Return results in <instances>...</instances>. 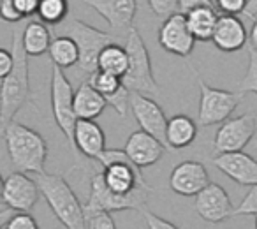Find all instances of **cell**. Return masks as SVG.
Masks as SVG:
<instances>
[{"mask_svg":"<svg viewBox=\"0 0 257 229\" xmlns=\"http://www.w3.org/2000/svg\"><path fill=\"white\" fill-rule=\"evenodd\" d=\"M199 113H197V124L203 127H210L215 124H224L231 119V114L238 107L243 95L238 92L213 88L199 79Z\"/></svg>","mask_w":257,"mask_h":229,"instance_id":"cell-8","label":"cell"},{"mask_svg":"<svg viewBox=\"0 0 257 229\" xmlns=\"http://www.w3.org/2000/svg\"><path fill=\"white\" fill-rule=\"evenodd\" d=\"M243 16H245L248 22H255L257 20V0H246V4H245V9H243L241 13Z\"/></svg>","mask_w":257,"mask_h":229,"instance_id":"cell-39","label":"cell"},{"mask_svg":"<svg viewBox=\"0 0 257 229\" xmlns=\"http://www.w3.org/2000/svg\"><path fill=\"white\" fill-rule=\"evenodd\" d=\"M23 29L25 27H13V71L8 78L0 83V117H2V129L15 122V117L23 104L30 100V81H29V55L23 50Z\"/></svg>","mask_w":257,"mask_h":229,"instance_id":"cell-1","label":"cell"},{"mask_svg":"<svg viewBox=\"0 0 257 229\" xmlns=\"http://www.w3.org/2000/svg\"><path fill=\"white\" fill-rule=\"evenodd\" d=\"M125 155L131 159L133 164H136L140 169L154 166L159 159L164 154V145L154 136L143 133V131H136L128 136L127 143L123 148Z\"/></svg>","mask_w":257,"mask_h":229,"instance_id":"cell-17","label":"cell"},{"mask_svg":"<svg viewBox=\"0 0 257 229\" xmlns=\"http://www.w3.org/2000/svg\"><path fill=\"white\" fill-rule=\"evenodd\" d=\"M125 51L128 55V69L121 78L123 86L131 93H141V95H159L161 86L155 81L154 71H152L150 53L147 50L141 34L134 27L127 30L125 37Z\"/></svg>","mask_w":257,"mask_h":229,"instance_id":"cell-4","label":"cell"},{"mask_svg":"<svg viewBox=\"0 0 257 229\" xmlns=\"http://www.w3.org/2000/svg\"><path fill=\"white\" fill-rule=\"evenodd\" d=\"M48 53H50V58L55 67H60L62 71H64V69L74 67L79 62V51H78L76 43L64 36L55 37Z\"/></svg>","mask_w":257,"mask_h":229,"instance_id":"cell-26","label":"cell"},{"mask_svg":"<svg viewBox=\"0 0 257 229\" xmlns=\"http://www.w3.org/2000/svg\"><path fill=\"white\" fill-rule=\"evenodd\" d=\"M239 215H255L257 217V185L250 187V190L243 197V201L234 208L232 217H239Z\"/></svg>","mask_w":257,"mask_h":229,"instance_id":"cell-31","label":"cell"},{"mask_svg":"<svg viewBox=\"0 0 257 229\" xmlns=\"http://www.w3.org/2000/svg\"><path fill=\"white\" fill-rule=\"evenodd\" d=\"M159 44L162 46V50L176 57H189L192 53L196 39L187 25L185 15L178 13L162 22L161 30H159Z\"/></svg>","mask_w":257,"mask_h":229,"instance_id":"cell-14","label":"cell"},{"mask_svg":"<svg viewBox=\"0 0 257 229\" xmlns=\"http://www.w3.org/2000/svg\"><path fill=\"white\" fill-rule=\"evenodd\" d=\"M2 131L4 129H2V117H0V133H2Z\"/></svg>","mask_w":257,"mask_h":229,"instance_id":"cell-44","label":"cell"},{"mask_svg":"<svg viewBox=\"0 0 257 229\" xmlns=\"http://www.w3.org/2000/svg\"><path fill=\"white\" fill-rule=\"evenodd\" d=\"M39 185L25 173H11L4 182L2 201L18 213H29L39 199Z\"/></svg>","mask_w":257,"mask_h":229,"instance_id":"cell-12","label":"cell"},{"mask_svg":"<svg viewBox=\"0 0 257 229\" xmlns=\"http://www.w3.org/2000/svg\"><path fill=\"white\" fill-rule=\"evenodd\" d=\"M248 41H250V48L257 51V20L252 23V30H250V37H248Z\"/></svg>","mask_w":257,"mask_h":229,"instance_id":"cell-41","label":"cell"},{"mask_svg":"<svg viewBox=\"0 0 257 229\" xmlns=\"http://www.w3.org/2000/svg\"><path fill=\"white\" fill-rule=\"evenodd\" d=\"M99 162L104 166L102 180L104 185L114 194H131L138 187L147 185L141 169L131 162L123 150L118 148H106L100 155Z\"/></svg>","mask_w":257,"mask_h":229,"instance_id":"cell-7","label":"cell"},{"mask_svg":"<svg viewBox=\"0 0 257 229\" xmlns=\"http://www.w3.org/2000/svg\"><path fill=\"white\" fill-rule=\"evenodd\" d=\"M86 6L97 11L107 22V25L116 30L131 29L138 11L136 0H86Z\"/></svg>","mask_w":257,"mask_h":229,"instance_id":"cell-18","label":"cell"},{"mask_svg":"<svg viewBox=\"0 0 257 229\" xmlns=\"http://www.w3.org/2000/svg\"><path fill=\"white\" fill-rule=\"evenodd\" d=\"M57 34L69 37V39H72L76 43L79 51V62L76 67L83 74H88V78L93 72H97V60H99L100 51L106 46H109V44H113L114 39L109 32L99 30L76 18L65 20L64 23H60L57 27Z\"/></svg>","mask_w":257,"mask_h":229,"instance_id":"cell-5","label":"cell"},{"mask_svg":"<svg viewBox=\"0 0 257 229\" xmlns=\"http://www.w3.org/2000/svg\"><path fill=\"white\" fill-rule=\"evenodd\" d=\"M51 111L58 129L69 143H72L74 127L78 124V117L74 113V90L65 72L55 65L51 69Z\"/></svg>","mask_w":257,"mask_h":229,"instance_id":"cell-9","label":"cell"},{"mask_svg":"<svg viewBox=\"0 0 257 229\" xmlns=\"http://www.w3.org/2000/svg\"><path fill=\"white\" fill-rule=\"evenodd\" d=\"M0 4H2V2H0Z\"/></svg>","mask_w":257,"mask_h":229,"instance_id":"cell-46","label":"cell"},{"mask_svg":"<svg viewBox=\"0 0 257 229\" xmlns=\"http://www.w3.org/2000/svg\"><path fill=\"white\" fill-rule=\"evenodd\" d=\"M128 109L133 111L134 119L141 131L155 140H159L166 147V127H168V119H166L164 109L155 102L154 99L141 93H131L128 99Z\"/></svg>","mask_w":257,"mask_h":229,"instance_id":"cell-11","label":"cell"},{"mask_svg":"<svg viewBox=\"0 0 257 229\" xmlns=\"http://www.w3.org/2000/svg\"><path fill=\"white\" fill-rule=\"evenodd\" d=\"M127 69H128V55L123 46L113 43L100 51L99 60H97V71L116 76V78H123Z\"/></svg>","mask_w":257,"mask_h":229,"instance_id":"cell-25","label":"cell"},{"mask_svg":"<svg viewBox=\"0 0 257 229\" xmlns=\"http://www.w3.org/2000/svg\"><path fill=\"white\" fill-rule=\"evenodd\" d=\"M13 65H15L13 53L4 50V48H0V81H4L8 78V74L13 71Z\"/></svg>","mask_w":257,"mask_h":229,"instance_id":"cell-37","label":"cell"},{"mask_svg":"<svg viewBox=\"0 0 257 229\" xmlns=\"http://www.w3.org/2000/svg\"><path fill=\"white\" fill-rule=\"evenodd\" d=\"M86 81L104 97V99H111L113 95H116L121 88H123V83H121V78H116V76L106 74V72H93Z\"/></svg>","mask_w":257,"mask_h":229,"instance_id":"cell-28","label":"cell"},{"mask_svg":"<svg viewBox=\"0 0 257 229\" xmlns=\"http://www.w3.org/2000/svg\"><path fill=\"white\" fill-rule=\"evenodd\" d=\"M0 18L8 23H20L23 20V16L18 13L15 6V0H2L0 4Z\"/></svg>","mask_w":257,"mask_h":229,"instance_id":"cell-35","label":"cell"},{"mask_svg":"<svg viewBox=\"0 0 257 229\" xmlns=\"http://www.w3.org/2000/svg\"><path fill=\"white\" fill-rule=\"evenodd\" d=\"M255 229H257V217H255Z\"/></svg>","mask_w":257,"mask_h":229,"instance_id":"cell-45","label":"cell"},{"mask_svg":"<svg viewBox=\"0 0 257 229\" xmlns=\"http://www.w3.org/2000/svg\"><path fill=\"white\" fill-rule=\"evenodd\" d=\"M72 145L81 152L85 157L99 161L100 155L106 152V136L97 122L78 120L74 127Z\"/></svg>","mask_w":257,"mask_h":229,"instance_id":"cell-20","label":"cell"},{"mask_svg":"<svg viewBox=\"0 0 257 229\" xmlns=\"http://www.w3.org/2000/svg\"><path fill=\"white\" fill-rule=\"evenodd\" d=\"M106 106V99L88 81H83L74 90V113L78 117V120L95 122V119L102 114Z\"/></svg>","mask_w":257,"mask_h":229,"instance_id":"cell-22","label":"cell"},{"mask_svg":"<svg viewBox=\"0 0 257 229\" xmlns=\"http://www.w3.org/2000/svg\"><path fill=\"white\" fill-rule=\"evenodd\" d=\"M194 208L203 220L211 222V224H220L234 215V206H232L229 194L225 192L224 187L213 182L203 192L197 194Z\"/></svg>","mask_w":257,"mask_h":229,"instance_id":"cell-13","label":"cell"},{"mask_svg":"<svg viewBox=\"0 0 257 229\" xmlns=\"http://www.w3.org/2000/svg\"><path fill=\"white\" fill-rule=\"evenodd\" d=\"M238 93H255L257 95V51L248 46V67H246L245 78L239 81Z\"/></svg>","mask_w":257,"mask_h":229,"instance_id":"cell-29","label":"cell"},{"mask_svg":"<svg viewBox=\"0 0 257 229\" xmlns=\"http://www.w3.org/2000/svg\"><path fill=\"white\" fill-rule=\"evenodd\" d=\"M37 185L48 206L65 229H88L85 206L79 203L78 196L64 176L44 173L37 178Z\"/></svg>","mask_w":257,"mask_h":229,"instance_id":"cell-3","label":"cell"},{"mask_svg":"<svg viewBox=\"0 0 257 229\" xmlns=\"http://www.w3.org/2000/svg\"><path fill=\"white\" fill-rule=\"evenodd\" d=\"M148 8L166 22L171 16L182 13V8H180V0H150L148 2Z\"/></svg>","mask_w":257,"mask_h":229,"instance_id":"cell-30","label":"cell"},{"mask_svg":"<svg viewBox=\"0 0 257 229\" xmlns=\"http://www.w3.org/2000/svg\"><path fill=\"white\" fill-rule=\"evenodd\" d=\"M39 2L41 0H15V6L20 15L25 18V16L37 15V11H39Z\"/></svg>","mask_w":257,"mask_h":229,"instance_id":"cell-38","label":"cell"},{"mask_svg":"<svg viewBox=\"0 0 257 229\" xmlns=\"http://www.w3.org/2000/svg\"><path fill=\"white\" fill-rule=\"evenodd\" d=\"M246 0H217L215 2V8L218 11H222L225 16H238L245 9Z\"/></svg>","mask_w":257,"mask_h":229,"instance_id":"cell-34","label":"cell"},{"mask_svg":"<svg viewBox=\"0 0 257 229\" xmlns=\"http://www.w3.org/2000/svg\"><path fill=\"white\" fill-rule=\"evenodd\" d=\"M154 192V187L141 185L131 194H114L104 185L102 173H95L90 180V196L85 203L86 213H113L121 210H140L143 211L147 206L148 196Z\"/></svg>","mask_w":257,"mask_h":229,"instance_id":"cell-6","label":"cell"},{"mask_svg":"<svg viewBox=\"0 0 257 229\" xmlns=\"http://www.w3.org/2000/svg\"><path fill=\"white\" fill-rule=\"evenodd\" d=\"M206 166L197 161H183L173 168L169 175V187L180 196H197L210 185Z\"/></svg>","mask_w":257,"mask_h":229,"instance_id":"cell-15","label":"cell"},{"mask_svg":"<svg viewBox=\"0 0 257 229\" xmlns=\"http://www.w3.org/2000/svg\"><path fill=\"white\" fill-rule=\"evenodd\" d=\"M13 210L11 208H4V210H0V229H6V225H8V222L11 220L13 217Z\"/></svg>","mask_w":257,"mask_h":229,"instance_id":"cell-40","label":"cell"},{"mask_svg":"<svg viewBox=\"0 0 257 229\" xmlns=\"http://www.w3.org/2000/svg\"><path fill=\"white\" fill-rule=\"evenodd\" d=\"M253 155H255V159H257V143L253 145Z\"/></svg>","mask_w":257,"mask_h":229,"instance_id":"cell-43","label":"cell"},{"mask_svg":"<svg viewBox=\"0 0 257 229\" xmlns=\"http://www.w3.org/2000/svg\"><path fill=\"white\" fill-rule=\"evenodd\" d=\"M23 50L29 57H39L50 51V46L53 43V37L43 22H30L23 29Z\"/></svg>","mask_w":257,"mask_h":229,"instance_id":"cell-24","label":"cell"},{"mask_svg":"<svg viewBox=\"0 0 257 229\" xmlns=\"http://www.w3.org/2000/svg\"><path fill=\"white\" fill-rule=\"evenodd\" d=\"M213 166L224 173L227 178L243 187L257 185V159L245 152L218 154L211 159Z\"/></svg>","mask_w":257,"mask_h":229,"instance_id":"cell-16","label":"cell"},{"mask_svg":"<svg viewBox=\"0 0 257 229\" xmlns=\"http://www.w3.org/2000/svg\"><path fill=\"white\" fill-rule=\"evenodd\" d=\"M187 25L192 32L196 41H211L213 39L215 27L218 23V11L215 9V2L201 0L194 9H190L185 15Z\"/></svg>","mask_w":257,"mask_h":229,"instance_id":"cell-21","label":"cell"},{"mask_svg":"<svg viewBox=\"0 0 257 229\" xmlns=\"http://www.w3.org/2000/svg\"><path fill=\"white\" fill-rule=\"evenodd\" d=\"M211 41H213V44L217 46V50L224 51V53L239 51L241 48L246 46V41H248L245 23H243L238 16L222 15L220 18H218L217 27H215L213 39Z\"/></svg>","mask_w":257,"mask_h":229,"instance_id":"cell-19","label":"cell"},{"mask_svg":"<svg viewBox=\"0 0 257 229\" xmlns=\"http://www.w3.org/2000/svg\"><path fill=\"white\" fill-rule=\"evenodd\" d=\"M69 13V4L65 0H41L39 2V15L41 22L44 25L58 27L65 22V16Z\"/></svg>","mask_w":257,"mask_h":229,"instance_id":"cell-27","label":"cell"},{"mask_svg":"<svg viewBox=\"0 0 257 229\" xmlns=\"http://www.w3.org/2000/svg\"><path fill=\"white\" fill-rule=\"evenodd\" d=\"M257 133V119L253 113H243L224 122L215 133L213 150L218 154H234L252 141Z\"/></svg>","mask_w":257,"mask_h":229,"instance_id":"cell-10","label":"cell"},{"mask_svg":"<svg viewBox=\"0 0 257 229\" xmlns=\"http://www.w3.org/2000/svg\"><path fill=\"white\" fill-rule=\"evenodd\" d=\"M143 217H145V222H147L148 229H180L178 225H175L173 222L166 220V218L159 217V215L152 213L148 210H143Z\"/></svg>","mask_w":257,"mask_h":229,"instance_id":"cell-36","label":"cell"},{"mask_svg":"<svg viewBox=\"0 0 257 229\" xmlns=\"http://www.w3.org/2000/svg\"><path fill=\"white\" fill-rule=\"evenodd\" d=\"M88 229H116L114 220L109 213H86Z\"/></svg>","mask_w":257,"mask_h":229,"instance_id":"cell-33","label":"cell"},{"mask_svg":"<svg viewBox=\"0 0 257 229\" xmlns=\"http://www.w3.org/2000/svg\"><path fill=\"white\" fill-rule=\"evenodd\" d=\"M6 229H39V224L30 213H15Z\"/></svg>","mask_w":257,"mask_h":229,"instance_id":"cell-32","label":"cell"},{"mask_svg":"<svg viewBox=\"0 0 257 229\" xmlns=\"http://www.w3.org/2000/svg\"><path fill=\"white\" fill-rule=\"evenodd\" d=\"M4 140L13 166L18 173H36L44 175L48 159L46 140L32 127L13 122L4 129Z\"/></svg>","mask_w":257,"mask_h":229,"instance_id":"cell-2","label":"cell"},{"mask_svg":"<svg viewBox=\"0 0 257 229\" xmlns=\"http://www.w3.org/2000/svg\"><path fill=\"white\" fill-rule=\"evenodd\" d=\"M197 138V124L187 114H175L166 127V147L171 150H183Z\"/></svg>","mask_w":257,"mask_h":229,"instance_id":"cell-23","label":"cell"},{"mask_svg":"<svg viewBox=\"0 0 257 229\" xmlns=\"http://www.w3.org/2000/svg\"><path fill=\"white\" fill-rule=\"evenodd\" d=\"M4 182H6V180L2 178V175H0V199H2V190H4Z\"/></svg>","mask_w":257,"mask_h":229,"instance_id":"cell-42","label":"cell"}]
</instances>
